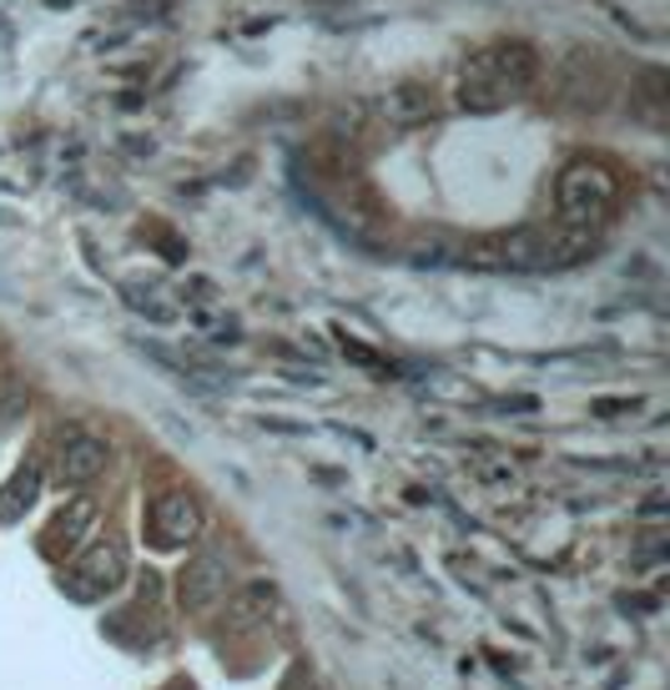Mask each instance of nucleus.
I'll use <instances>...</instances> for the list:
<instances>
[{
    "label": "nucleus",
    "instance_id": "12",
    "mask_svg": "<svg viewBox=\"0 0 670 690\" xmlns=\"http://www.w3.org/2000/svg\"><path fill=\"white\" fill-rule=\"evenodd\" d=\"M25 404H31V398H25V388L15 379H0V429H11L15 418L25 414Z\"/></svg>",
    "mask_w": 670,
    "mask_h": 690
},
{
    "label": "nucleus",
    "instance_id": "14",
    "mask_svg": "<svg viewBox=\"0 0 670 690\" xmlns=\"http://www.w3.org/2000/svg\"><path fill=\"white\" fill-rule=\"evenodd\" d=\"M283 690H318V680H312V676H308V670H303V666H293V676L283 680Z\"/></svg>",
    "mask_w": 670,
    "mask_h": 690
},
{
    "label": "nucleus",
    "instance_id": "15",
    "mask_svg": "<svg viewBox=\"0 0 670 690\" xmlns=\"http://www.w3.org/2000/svg\"><path fill=\"white\" fill-rule=\"evenodd\" d=\"M162 690H197L191 680H172V686H162Z\"/></svg>",
    "mask_w": 670,
    "mask_h": 690
},
{
    "label": "nucleus",
    "instance_id": "8",
    "mask_svg": "<svg viewBox=\"0 0 670 690\" xmlns=\"http://www.w3.org/2000/svg\"><path fill=\"white\" fill-rule=\"evenodd\" d=\"M273 610H277V584L273 580H252V584H242V590H232L222 620H228L232 635H242V631H257V625H267V615H273Z\"/></svg>",
    "mask_w": 670,
    "mask_h": 690
},
{
    "label": "nucleus",
    "instance_id": "6",
    "mask_svg": "<svg viewBox=\"0 0 670 690\" xmlns=\"http://www.w3.org/2000/svg\"><path fill=\"white\" fill-rule=\"evenodd\" d=\"M228 584H232V565L222 549H202V555H191L187 570L177 580V600L187 615H202V610L222 605L228 600Z\"/></svg>",
    "mask_w": 670,
    "mask_h": 690
},
{
    "label": "nucleus",
    "instance_id": "9",
    "mask_svg": "<svg viewBox=\"0 0 670 690\" xmlns=\"http://www.w3.org/2000/svg\"><path fill=\"white\" fill-rule=\"evenodd\" d=\"M91 524H96V500L91 494H76V500L46 524V555H61V549L72 555V549H81V539L91 535Z\"/></svg>",
    "mask_w": 670,
    "mask_h": 690
},
{
    "label": "nucleus",
    "instance_id": "5",
    "mask_svg": "<svg viewBox=\"0 0 670 690\" xmlns=\"http://www.w3.org/2000/svg\"><path fill=\"white\" fill-rule=\"evenodd\" d=\"M146 529H152L156 549H187L191 539L202 535V504L191 500L187 489H167L146 510Z\"/></svg>",
    "mask_w": 670,
    "mask_h": 690
},
{
    "label": "nucleus",
    "instance_id": "7",
    "mask_svg": "<svg viewBox=\"0 0 670 690\" xmlns=\"http://www.w3.org/2000/svg\"><path fill=\"white\" fill-rule=\"evenodd\" d=\"M111 459V443L101 439V434L81 429V424H66V429H56V474L61 484H91L101 469H107Z\"/></svg>",
    "mask_w": 670,
    "mask_h": 690
},
{
    "label": "nucleus",
    "instance_id": "10",
    "mask_svg": "<svg viewBox=\"0 0 670 690\" xmlns=\"http://www.w3.org/2000/svg\"><path fill=\"white\" fill-rule=\"evenodd\" d=\"M41 464L36 459H25L21 469L11 474V484L0 489V524H15V519H25V510L41 500Z\"/></svg>",
    "mask_w": 670,
    "mask_h": 690
},
{
    "label": "nucleus",
    "instance_id": "4",
    "mask_svg": "<svg viewBox=\"0 0 670 690\" xmlns=\"http://www.w3.org/2000/svg\"><path fill=\"white\" fill-rule=\"evenodd\" d=\"M121 584H127V549L117 539H96L91 549L76 555V565L61 574V590L81 605H96V600L117 595Z\"/></svg>",
    "mask_w": 670,
    "mask_h": 690
},
{
    "label": "nucleus",
    "instance_id": "1",
    "mask_svg": "<svg viewBox=\"0 0 670 690\" xmlns=\"http://www.w3.org/2000/svg\"><path fill=\"white\" fill-rule=\"evenodd\" d=\"M539 76V56L525 46V41H504V46L474 51L459 76V101L469 111H499L509 96L529 91Z\"/></svg>",
    "mask_w": 670,
    "mask_h": 690
},
{
    "label": "nucleus",
    "instance_id": "3",
    "mask_svg": "<svg viewBox=\"0 0 670 690\" xmlns=\"http://www.w3.org/2000/svg\"><path fill=\"white\" fill-rule=\"evenodd\" d=\"M595 248V232H574V227H519V232H504L494 242V258L499 267H519V273H554V267H574L585 262Z\"/></svg>",
    "mask_w": 670,
    "mask_h": 690
},
{
    "label": "nucleus",
    "instance_id": "11",
    "mask_svg": "<svg viewBox=\"0 0 670 690\" xmlns=\"http://www.w3.org/2000/svg\"><path fill=\"white\" fill-rule=\"evenodd\" d=\"M388 117L394 121L433 117V91H424V86H398V91H388Z\"/></svg>",
    "mask_w": 670,
    "mask_h": 690
},
{
    "label": "nucleus",
    "instance_id": "2",
    "mask_svg": "<svg viewBox=\"0 0 670 690\" xmlns=\"http://www.w3.org/2000/svg\"><path fill=\"white\" fill-rule=\"evenodd\" d=\"M554 207H560V227H574V232H595L615 217L620 207V182L605 162H570L554 182Z\"/></svg>",
    "mask_w": 670,
    "mask_h": 690
},
{
    "label": "nucleus",
    "instance_id": "13",
    "mask_svg": "<svg viewBox=\"0 0 670 690\" xmlns=\"http://www.w3.org/2000/svg\"><path fill=\"white\" fill-rule=\"evenodd\" d=\"M635 408H640V398H600L595 414L600 418H620V414H635Z\"/></svg>",
    "mask_w": 670,
    "mask_h": 690
}]
</instances>
